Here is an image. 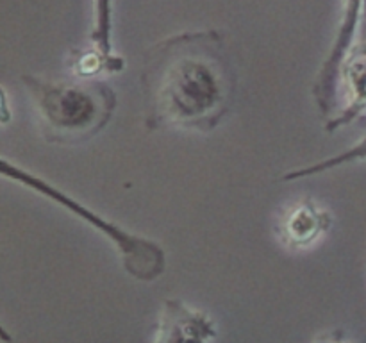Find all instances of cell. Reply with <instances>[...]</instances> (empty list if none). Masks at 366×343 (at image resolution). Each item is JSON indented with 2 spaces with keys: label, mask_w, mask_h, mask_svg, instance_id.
<instances>
[{
  "label": "cell",
  "mask_w": 366,
  "mask_h": 343,
  "mask_svg": "<svg viewBox=\"0 0 366 343\" xmlns=\"http://www.w3.org/2000/svg\"><path fill=\"white\" fill-rule=\"evenodd\" d=\"M147 131L209 132L231 111L238 75L217 29L188 31L154 43L139 74Z\"/></svg>",
  "instance_id": "obj_1"
},
{
  "label": "cell",
  "mask_w": 366,
  "mask_h": 343,
  "mask_svg": "<svg viewBox=\"0 0 366 343\" xmlns=\"http://www.w3.org/2000/svg\"><path fill=\"white\" fill-rule=\"evenodd\" d=\"M20 79L32 100L41 136L49 143L88 141L107 127L117 111V91L100 79L52 82L31 74Z\"/></svg>",
  "instance_id": "obj_2"
},
{
  "label": "cell",
  "mask_w": 366,
  "mask_h": 343,
  "mask_svg": "<svg viewBox=\"0 0 366 343\" xmlns=\"http://www.w3.org/2000/svg\"><path fill=\"white\" fill-rule=\"evenodd\" d=\"M0 174L4 177L20 182L21 186H25L31 192L45 197L50 202L61 206L68 213L74 214L75 218H79L84 224H88L89 227L95 229L97 232L106 236L107 242L113 247H117L125 272L129 275H132L136 281L154 282L167 270V254H164L163 247L157 242H154V239L134 234V232L117 225L114 222L106 220L102 214H99L92 207L79 202L77 199L64 193L63 189L54 186L46 179L39 177V175L32 174V172L25 170V168L11 163V161L2 159V163H0Z\"/></svg>",
  "instance_id": "obj_3"
},
{
  "label": "cell",
  "mask_w": 366,
  "mask_h": 343,
  "mask_svg": "<svg viewBox=\"0 0 366 343\" xmlns=\"http://www.w3.org/2000/svg\"><path fill=\"white\" fill-rule=\"evenodd\" d=\"M365 14V0H343V13L331 50L313 82V99L324 116H331L338 100L340 68L356 39L357 25Z\"/></svg>",
  "instance_id": "obj_4"
},
{
  "label": "cell",
  "mask_w": 366,
  "mask_h": 343,
  "mask_svg": "<svg viewBox=\"0 0 366 343\" xmlns=\"http://www.w3.org/2000/svg\"><path fill=\"white\" fill-rule=\"evenodd\" d=\"M217 336V325L209 314L177 299L164 300L154 334L156 342H211Z\"/></svg>",
  "instance_id": "obj_5"
},
{
  "label": "cell",
  "mask_w": 366,
  "mask_h": 343,
  "mask_svg": "<svg viewBox=\"0 0 366 343\" xmlns=\"http://www.w3.org/2000/svg\"><path fill=\"white\" fill-rule=\"evenodd\" d=\"M340 82L345 86L347 106L325 124V131L335 132L352 124L366 111V36L354 43L340 68Z\"/></svg>",
  "instance_id": "obj_6"
},
{
  "label": "cell",
  "mask_w": 366,
  "mask_h": 343,
  "mask_svg": "<svg viewBox=\"0 0 366 343\" xmlns=\"http://www.w3.org/2000/svg\"><path fill=\"white\" fill-rule=\"evenodd\" d=\"M329 227H331V213L310 200L292 207L281 225L285 242L297 249L315 243Z\"/></svg>",
  "instance_id": "obj_7"
},
{
  "label": "cell",
  "mask_w": 366,
  "mask_h": 343,
  "mask_svg": "<svg viewBox=\"0 0 366 343\" xmlns=\"http://www.w3.org/2000/svg\"><path fill=\"white\" fill-rule=\"evenodd\" d=\"M125 61L118 54H106L97 46L71 50L70 68L79 79H97L99 74H120Z\"/></svg>",
  "instance_id": "obj_8"
},
{
  "label": "cell",
  "mask_w": 366,
  "mask_h": 343,
  "mask_svg": "<svg viewBox=\"0 0 366 343\" xmlns=\"http://www.w3.org/2000/svg\"><path fill=\"white\" fill-rule=\"evenodd\" d=\"M366 159V136L360 139V141L354 143L352 146H349L343 152L336 154V156L325 157V159L318 161V163L307 164V166L295 168V170L285 172L281 177L282 182H292V181H300V179L313 177V175L325 174V172H332L336 168L347 166V164L360 163V161Z\"/></svg>",
  "instance_id": "obj_9"
},
{
  "label": "cell",
  "mask_w": 366,
  "mask_h": 343,
  "mask_svg": "<svg viewBox=\"0 0 366 343\" xmlns=\"http://www.w3.org/2000/svg\"><path fill=\"white\" fill-rule=\"evenodd\" d=\"M89 45L113 54V0H93V25Z\"/></svg>",
  "instance_id": "obj_10"
},
{
  "label": "cell",
  "mask_w": 366,
  "mask_h": 343,
  "mask_svg": "<svg viewBox=\"0 0 366 343\" xmlns=\"http://www.w3.org/2000/svg\"><path fill=\"white\" fill-rule=\"evenodd\" d=\"M9 121V111H7V99H6V89H2V124Z\"/></svg>",
  "instance_id": "obj_11"
},
{
  "label": "cell",
  "mask_w": 366,
  "mask_h": 343,
  "mask_svg": "<svg viewBox=\"0 0 366 343\" xmlns=\"http://www.w3.org/2000/svg\"><path fill=\"white\" fill-rule=\"evenodd\" d=\"M365 16H366V0H365Z\"/></svg>",
  "instance_id": "obj_12"
}]
</instances>
